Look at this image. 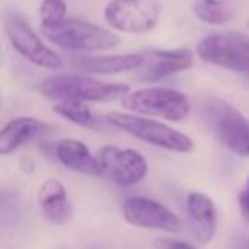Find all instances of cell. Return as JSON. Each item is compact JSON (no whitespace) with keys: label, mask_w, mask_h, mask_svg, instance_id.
I'll use <instances>...</instances> for the list:
<instances>
[{"label":"cell","mask_w":249,"mask_h":249,"mask_svg":"<svg viewBox=\"0 0 249 249\" xmlns=\"http://www.w3.org/2000/svg\"><path fill=\"white\" fill-rule=\"evenodd\" d=\"M45 97L55 101H82V103H113L130 92L126 84L103 82L92 77L75 73H58L45 79L38 86Z\"/></svg>","instance_id":"6da1fadb"},{"label":"cell","mask_w":249,"mask_h":249,"mask_svg":"<svg viewBox=\"0 0 249 249\" xmlns=\"http://www.w3.org/2000/svg\"><path fill=\"white\" fill-rule=\"evenodd\" d=\"M106 120L114 128L135 137L137 140L159 147V149L179 154H188L195 149V142L186 133L179 132L171 124L152 120V118L140 116L135 113L113 111L107 114Z\"/></svg>","instance_id":"7a4b0ae2"},{"label":"cell","mask_w":249,"mask_h":249,"mask_svg":"<svg viewBox=\"0 0 249 249\" xmlns=\"http://www.w3.org/2000/svg\"><path fill=\"white\" fill-rule=\"evenodd\" d=\"M46 39L60 48L72 52H107L120 45V36L113 29H106L84 19L69 18L63 22L50 28H41Z\"/></svg>","instance_id":"3957f363"},{"label":"cell","mask_w":249,"mask_h":249,"mask_svg":"<svg viewBox=\"0 0 249 249\" xmlns=\"http://www.w3.org/2000/svg\"><path fill=\"white\" fill-rule=\"evenodd\" d=\"M124 109L140 116H157L167 121H183L190 116V99L169 87H143L130 90L121 99Z\"/></svg>","instance_id":"277c9868"},{"label":"cell","mask_w":249,"mask_h":249,"mask_svg":"<svg viewBox=\"0 0 249 249\" xmlns=\"http://www.w3.org/2000/svg\"><path fill=\"white\" fill-rule=\"evenodd\" d=\"M203 62L249 77V36L237 31L213 33L196 45Z\"/></svg>","instance_id":"5b68a950"},{"label":"cell","mask_w":249,"mask_h":249,"mask_svg":"<svg viewBox=\"0 0 249 249\" xmlns=\"http://www.w3.org/2000/svg\"><path fill=\"white\" fill-rule=\"evenodd\" d=\"M208 123L215 137L239 157L249 156V120L224 99H208L205 104Z\"/></svg>","instance_id":"8992f818"},{"label":"cell","mask_w":249,"mask_h":249,"mask_svg":"<svg viewBox=\"0 0 249 249\" xmlns=\"http://www.w3.org/2000/svg\"><path fill=\"white\" fill-rule=\"evenodd\" d=\"M162 14L159 0H111L104 7V21L109 29L128 35L152 31Z\"/></svg>","instance_id":"52a82bcc"},{"label":"cell","mask_w":249,"mask_h":249,"mask_svg":"<svg viewBox=\"0 0 249 249\" xmlns=\"http://www.w3.org/2000/svg\"><path fill=\"white\" fill-rule=\"evenodd\" d=\"M4 28L12 48L28 62L45 69H60L63 65L58 53L45 45V41L21 14L7 12L4 16Z\"/></svg>","instance_id":"ba28073f"},{"label":"cell","mask_w":249,"mask_h":249,"mask_svg":"<svg viewBox=\"0 0 249 249\" xmlns=\"http://www.w3.org/2000/svg\"><path fill=\"white\" fill-rule=\"evenodd\" d=\"M103 166V176L123 188L133 186L147 176V159L133 149H121L116 145H106L97 152Z\"/></svg>","instance_id":"9c48e42d"},{"label":"cell","mask_w":249,"mask_h":249,"mask_svg":"<svg viewBox=\"0 0 249 249\" xmlns=\"http://www.w3.org/2000/svg\"><path fill=\"white\" fill-rule=\"evenodd\" d=\"M123 217L130 225L156 229L176 234L181 231V220L173 210L152 198L130 196L123 203Z\"/></svg>","instance_id":"30bf717a"},{"label":"cell","mask_w":249,"mask_h":249,"mask_svg":"<svg viewBox=\"0 0 249 249\" xmlns=\"http://www.w3.org/2000/svg\"><path fill=\"white\" fill-rule=\"evenodd\" d=\"M193 63L195 53L188 48H157L143 53V63L135 73L140 82H157L190 70Z\"/></svg>","instance_id":"8fae6325"},{"label":"cell","mask_w":249,"mask_h":249,"mask_svg":"<svg viewBox=\"0 0 249 249\" xmlns=\"http://www.w3.org/2000/svg\"><path fill=\"white\" fill-rule=\"evenodd\" d=\"M56 159L67 169L86 176H103V166L97 156L90 152V149L80 140L63 139L55 145Z\"/></svg>","instance_id":"7c38bea8"},{"label":"cell","mask_w":249,"mask_h":249,"mask_svg":"<svg viewBox=\"0 0 249 249\" xmlns=\"http://www.w3.org/2000/svg\"><path fill=\"white\" fill-rule=\"evenodd\" d=\"M186 208L193 224V234L200 242L207 244L217 234V207L208 195L193 191L186 198Z\"/></svg>","instance_id":"4fadbf2b"},{"label":"cell","mask_w":249,"mask_h":249,"mask_svg":"<svg viewBox=\"0 0 249 249\" xmlns=\"http://www.w3.org/2000/svg\"><path fill=\"white\" fill-rule=\"evenodd\" d=\"M38 201L43 215L52 224L63 225L72 220V203H70L67 190L60 179H55V178L46 179L43 186L39 188Z\"/></svg>","instance_id":"5bb4252c"},{"label":"cell","mask_w":249,"mask_h":249,"mask_svg":"<svg viewBox=\"0 0 249 249\" xmlns=\"http://www.w3.org/2000/svg\"><path fill=\"white\" fill-rule=\"evenodd\" d=\"M143 63V53H124V55L82 56L77 60V67L82 72L92 75H116L123 72L139 70Z\"/></svg>","instance_id":"9a60e30c"},{"label":"cell","mask_w":249,"mask_h":249,"mask_svg":"<svg viewBox=\"0 0 249 249\" xmlns=\"http://www.w3.org/2000/svg\"><path fill=\"white\" fill-rule=\"evenodd\" d=\"M43 128V123L36 118H14L0 132V156H9L21 149L26 142L33 140Z\"/></svg>","instance_id":"2e32d148"},{"label":"cell","mask_w":249,"mask_h":249,"mask_svg":"<svg viewBox=\"0 0 249 249\" xmlns=\"http://www.w3.org/2000/svg\"><path fill=\"white\" fill-rule=\"evenodd\" d=\"M53 111L58 116L72 121L73 124L84 126V128H96L99 124L90 107L82 101H56L53 104Z\"/></svg>","instance_id":"e0dca14e"},{"label":"cell","mask_w":249,"mask_h":249,"mask_svg":"<svg viewBox=\"0 0 249 249\" xmlns=\"http://www.w3.org/2000/svg\"><path fill=\"white\" fill-rule=\"evenodd\" d=\"M193 14L201 22L212 26L225 24L231 18V11L224 0H195Z\"/></svg>","instance_id":"ac0fdd59"},{"label":"cell","mask_w":249,"mask_h":249,"mask_svg":"<svg viewBox=\"0 0 249 249\" xmlns=\"http://www.w3.org/2000/svg\"><path fill=\"white\" fill-rule=\"evenodd\" d=\"M39 19H41V28L56 26L69 19L65 0H43L39 5Z\"/></svg>","instance_id":"d6986e66"},{"label":"cell","mask_w":249,"mask_h":249,"mask_svg":"<svg viewBox=\"0 0 249 249\" xmlns=\"http://www.w3.org/2000/svg\"><path fill=\"white\" fill-rule=\"evenodd\" d=\"M237 201H239V210H241L242 218L249 222V178L246 181L244 188L241 190V193H239Z\"/></svg>","instance_id":"ffe728a7"},{"label":"cell","mask_w":249,"mask_h":249,"mask_svg":"<svg viewBox=\"0 0 249 249\" xmlns=\"http://www.w3.org/2000/svg\"><path fill=\"white\" fill-rule=\"evenodd\" d=\"M157 246H159V249H196L193 244H190V242H184V241H157Z\"/></svg>","instance_id":"44dd1931"},{"label":"cell","mask_w":249,"mask_h":249,"mask_svg":"<svg viewBox=\"0 0 249 249\" xmlns=\"http://www.w3.org/2000/svg\"><path fill=\"white\" fill-rule=\"evenodd\" d=\"M241 249H249V241H246L244 244H242V248Z\"/></svg>","instance_id":"7402d4cb"}]
</instances>
